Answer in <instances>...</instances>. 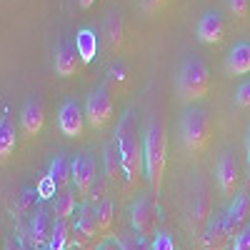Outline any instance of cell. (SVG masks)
Returning a JSON list of instances; mask_svg holds the SVG:
<instances>
[{"mask_svg":"<svg viewBox=\"0 0 250 250\" xmlns=\"http://www.w3.org/2000/svg\"><path fill=\"white\" fill-rule=\"evenodd\" d=\"M143 3H145V8H148V10H153V8H160L165 0H143Z\"/></svg>","mask_w":250,"mask_h":250,"instance_id":"38","label":"cell"},{"mask_svg":"<svg viewBox=\"0 0 250 250\" xmlns=\"http://www.w3.org/2000/svg\"><path fill=\"white\" fill-rule=\"evenodd\" d=\"M203 248L205 250H223L225 243L230 240L228 235V228H225V213H213L210 220L205 225V233H203Z\"/></svg>","mask_w":250,"mask_h":250,"instance_id":"14","label":"cell"},{"mask_svg":"<svg viewBox=\"0 0 250 250\" xmlns=\"http://www.w3.org/2000/svg\"><path fill=\"white\" fill-rule=\"evenodd\" d=\"M233 250H250V225H245L243 230H240V233L235 235Z\"/></svg>","mask_w":250,"mask_h":250,"instance_id":"32","label":"cell"},{"mask_svg":"<svg viewBox=\"0 0 250 250\" xmlns=\"http://www.w3.org/2000/svg\"><path fill=\"white\" fill-rule=\"evenodd\" d=\"M75 50L80 55V62L83 65H88V62H93L98 58V48H100V35L95 33V28H80L75 33Z\"/></svg>","mask_w":250,"mask_h":250,"instance_id":"15","label":"cell"},{"mask_svg":"<svg viewBox=\"0 0 250 250\" xmlns=\"http://www.w3.org/2000/svg\"><path fill=\"white\" fill-rule=\"evenodd\" d=\"M113 110H115V105H113V98H110V93H108L105 85L95 88L88 95V100H85V118H88V123L93 125L95 130L105 128V125L110 123Z\"/></svg>","mask_w":250,"mask_h":250,"instance_id":"6","label":"cell"},{"mask_svg":"<svg viewBox=\"0 0 250 250\" xmlns=\"http://www.w3.org/2000/svg\"><path fill=\"white\" fill-rule=\"evenodd\" d=\"M158 198L155 195H143L133 203L130 208V223H133V230L140 240H148L155 235V228H158Z\"/></svg>","mask_w":250,"mask_h":250,"instance_id":"5","label":"cell"},{"mask_svg":"<svg viewBox=\"0 0 250 250\" xmlns=\"http://www.w3.org/2000/svg\"><path fill=\"white\" fill-rule=\"evenodd\" d=\"M210 90V73H208L205 62L195 55L185 58L180 62V70H178V93L183 100L188 103H198L208 95Z\"/></svg>","mask_w":250,"mask_h":250,"instance_id":"3","label":"cell"},{"mask_svg":"<svg viewBox=\"0 0 250 250\" xmlns=\"http://www.w3.org/2000/svg\"><path fill=\"white\" fill-rule=\"evenodd\" d=\"M110 78H118V80H125V70H123V65H115V68H110V73H108Z\"/></svg>","mask_w":250,"mask_h":250,"instance_id":"37","label":"cell"},{"mask_svg":"<svg viewBox=\"0 0 250 250\" xmlns=\"http://www.w3.org/2000/svg\"><path fill=\"white\" fill-rule=\"evenodd\" d=\"M50 230H53V225H50V218L45 213V208H38V210L30 215V223H28V238H30V243L35 248L45 245L48 238H50Z\"/></svg>","mask_w":250,"mask_h":250,"instance_id":"17","label":"cell"},{"mask_svg":"<svg viewBox=\"0 0 250 250\" xmlns=\"http://www.w3.org/2000/svg\"><path fill=\"white\" fill-rule=\"evenodd\" d=\"M70 250H93L95 248V240H90V238H85V235H80V233H75V238H70Z\"/></svg>","mask_w":250,"mask_h":250,"instance_id":"31","label":"cell"},{"mask_svg":"<svg viewBox=\"0 0 250 250\" xmlns=\"http://www.w3.org/2000/svg\"><path fill=\"white\" fill-rule=\"evenodd\" d=\"M115 148L120 153V163H123V178L125 185L133 188L138 183V178L143 175L145 165H143V140H140V130H138V118L135 110L128 108L115 128Z\"/></svg>","mask_w":250,"mask_h":250,"instance_id":"1","label":"cell"},{"mask_svg":"<svg viewBox=\"0 0 250 250\" xmlns=\"http://www.w3.org/2000/svg\"><path fill=\"white\" fill-rule=\"evenodd\" d=\"M43 123H45L43 103H40L38 98H30L23 105V113H20V128H23V135L35 138L40 130H43Z\"/></svg>","mask_w":250,"mask_h":250,"instance_id":"13","label":"cell"},{"mask_svg":"<svg viewBox=\"0 0 250 250\" xmlns=\"http://www.w3.org/2000/svg\"><path fill=\"white\" fill-rule=\"evenodd\" d=\"M78 65H80V55H78L75 45L60 43L58 50H55V73L60 78H68V75H73L78 70Z\"/></svg>","mask_w":250,"mask_h":250,"instance_id":"18","label":"cell"},{"mask_svg":"<svg viewBox=\"0 0 250 250\" xmlns=\"http://www.w3.org/2000/svg\"><path fill=\"white\" fill-rule=\"evenodd\" d=\"M95 178H98V165H95V160H93L90 155H85V153H78V155L70 160V183L75 185V190H78L80 198L88 200Z\"/></svg>","mask_w":250,"mask_h":250,"instance_id":"7","label":"cell"},{"mask_svg":"<svg viewBox=\"0 0 250 250\" xmlns=\"http://www.w3.org/2000/svg\"><path fill=\"white\" fill-rule=\"evenodd\" d=\"M228 8H230L233 18L243 20L248 15V0H228Z\"/></svg>","mask_w":250,"mask_h":250,"instance_id":"33","label":"cell"},{"mask_svg":"<svg viewBox=\"0 0 250 250\" xmlns=\"http://www.w3.org/2000/svg\"><path fill=\"white\" fill-rule=\"evenodd\" d=\"M103 38H105V50L115 53L123 43V15L120 10H110L105 15V25H103Z\"/></svg>","mask_w":250,"mask_h":250,"instance_id":"19","label":"cell"},{"mask_svg":"<svg viewBox=\"0 0 250 250\" xmlns=\"http://www.w3.org/2000/svg\"><path fill=\"white\" fill-rule=\"evenodd\" d=\"M235 105L243 108V110H250V78L243 80L238 90H235Z\"/></svg>","mask_w":250,"mask_h":250,"instance_id":"29","label":"cell"},{"mask_svg":"<svg viewBox=\"0 0 250 250\" xmlns=\"http://www.w3.org/2000/svg\"><path fill=\"white\" fill-rule=\"evenodd\" d=\"M78 3H80V8H93L95 0H78Z\"/></svg>","mask_w":250,"mask_h":250,"instance_id":"39","label":"cell"},{"mask_svg":"<svg viewBox=\"0 0 250 250\" xmlns=\"http://www.w3.org/2000/svg\"><path fill=\"white\" fill-rule=\"evenodd\" d=\"M118 250H145V248H143V240L138 238V243H135V240H125Z\"/></svg>","mask_w":250,"mask_h":250,"instance_id":"34","label":"cell"},{"mask_svg":"<svg viewBox=\"0 0 250 250\" xmlns=\"http://www.w3.org/2000/svg\"><path fill=\"white\" fill-rule=\"evenodd\" d=\"M103 160H105V178L110 185H118L123 178V163H120V153L115 148V140L105 143V150H103Z\"/></svg>","mask_w":250,"mask_h":250,"instance_id":"21","label":"cell"},{"mask_svg":"<svg viewBox=\"0 0 250 250\" xmlns=\"http://www.w3.org/2000/svg\"><path fill=\"white\" fill-rule=\"evenodd\" d=\"M38 188H23V190H20V195H18V200H15V215L18 218H25V215H33L35 210H38Z\"/></svg>","mask_w":250,"mask_h":250,"instance_id":"25","label":"cell"},{"mask_svg":"<svg viewBox=\"0 0 250 250\" xmlns=\"http://www.w3.org/2000/svg\"><path fill=\"white\" fill-rule=\"evenodd\" d=\"M68 243H70V223L55 218L50 238L45 243V250H68Z\"/></svg>","mask_w":250,"mask_h":250,"instance_id":"24","label":"cell"},{"mask_svg":"<svg viewBox=\"0 0 250 250\" xmlns=\"http://www.w3.org/2000/svg\"><path fill=\"white\" fill-rule=\"evenodd\" d=\"M195 38L205 45H215L225 38V20L218 10H205L198 20V28H195Z\"/></svg>","mask_w":250,"mask_h":250,"instance_id":"10","label":"cell"},{"mask_svg":"<svg viewBox=\"0 0 250 250\" xmlns=\"http://www.w3.org/2000/svg\"><path fill=\"white\" fill-rule=\"evenodd\" d=\"M225 70L230 75H248L250 73V43L240 40L225 55Z\"/></svg>","mask_w":250,"mask_h":250,"instance_id":"16","label":"cell"},{"mask_svg":"<svg viewBox=\"0 0 250 250\" xmlns=\"http://www.w3.org/2000/svg\"><path fill=\"white\" fill-rule=\"evenodd\" d=\"M245 163H248V185H250V128L245 133Z\"/></svg>","mask_w":250,"mask_h":250,"instance_id":"35","label":"cell"},{"mask_svg":"<svg viewBox=\"0 0 250 250\" xmlns=\"http://www.w3.org/2000/svg\"><path fill=\"white\" fill-rule=\"evenodd\" d=\"M58 125L65 138H80L83 135V128H85V113L80 110V105L75 100H65L60 105V113H58Z\"/></svg>","mask_w":250,"mask_h":250,"instance_id":"11","label":"cell"},{"mask_svg":"<svg viewBox=\"0 0 250 250\" xmlns=\"http://www.w3.org/2000/svg\"><path fill=\"white\" fill-rule=\"evenodd\" d=\"M48 178L55 183V188H60V190H65L68 183H70V160L65 155H55L48 165Z\"/></svg>","mask_w":250,"mask_h":250,"instance_id":"23","label":"cell"},{"mask_svg":"<svg viewBox=\"0 0 250 250\" xmlns=\"http://www.w3.org/2000/svg\"><path fill=\"white\" fill-rule=\"evenodd\" d=\"M165 163H168V135H165L163 118L155 115L150 118L145 135H143V165H145V175H148L150 190L155 198H160Z\"/></svg>","mask_w":250,"mask_h":250,"instance_id":"2","label":"cell"},{"mask_svg":"<svg viewBox=\"0 0 250 250\" xmlns=\"http://www.w3.org/2000/svg\"><path fill=\"white\" fill-rule=\"evenodd\" d=\"M213 215V200H210V193H208V188L200 183L198 185V193L193 198V208H190V230L193 235L203 238L205 233V225Z\"/></svg>","mask_w":250,"mask_h":250,"instance_id":"9","label":"cell"},{"mask_svg":"<svg viewBox=\"0 0 250 250\" xmlns=\"http://www.w3.org/2000/svg\"><path fill=\"white\" fill-rule=\"evenodd\" d=\"M75 230L80 235H85L90 240H95V235L100 233V225H98V213L93 210L90 205H83L78 210V218H75Z\"/></svg>","mask_w":250,"mask_h":250,"instance_id":"22","label":"cell"},{"mask_svg":"<svg viewBox=\"0 0 250 250\" xmlns=\"http://www.w3.org/2000/svg\"><path fill=\"white\" fill-rule=\"evenodd\" d=\"M5 250H25V245L20 243L18 238H10V240H8V245H5Z\"/></svg>","mask_w":250,"mask_h":250,"instance_id":"36","label":"cell"},{"mask_svg":"<svg viewBox=\"0 0 250 250\" xmlns=\"http://www.w3.org/2000/svg\"><path fill=\"white\" fill-rule=\"evenodd\" d=\"M150 250H175L173 235L170 233H155V238L150 243Z\"/></svg>","mask_w":250,"mask_h":250,"instance_id":"30","label":"cell"},{"mask_svg":"<svg viewBox=\"0 0 250 250\" xmlns=\"http://www.w3.org/2000/svg\"><path fill=\"white\" fill-rule=\"evenodd\" d=\"M108 178L105 175H98L95 178V183H93V188H90V195H88V203H95V205H100L103 200H105V195H108Z\"/></svg>","mask_w":250,"mask_h":250,"instance_id":"28","label":"cell"},{"mask_svg":"<svg viewBox=\"0 0 250 250\" xmlns=\"http://www.w3.org/2000/svg\"><path fill=\"white\" fill-rule=\"evenodd\" d=\"M53 205H55V218L58 220H68L75 213V195L68 190V188H65V190H58Z\"/></svg>","mask_w":250,"mask_h":250,"instance_id":"26","label":"cell"},{"mask_svg":"<svg viewBox=\"0 0 250 250\" xmlns=\"http://www.w3.org/2000/svg\"><path fill=\"white\" fill-rule=\"evenodd\" d=\"M95 213H98V225H100V233H110L113 220H115V205H113L110 200H103V203L95 208Z\"/></svg>","mask_w":250,"mask_h":250,"instance_id":"27","label":"cell"},{"mask_svg":"<svg viewBox=\"0 0 250 250\" xmlns=\"http://www.w3.org/2000/svg\"><path fill=\"white\" fill-rule=\"evenodd\" d=\"M218 185H220V193L223 195H235L238 185H240V168H238V158L233 150H225L218 160Z\"/></svg>","mask_w":250,"mask_h":250,"instance_id":"8","label":"cell"},{"mask_svg":"<svg viewBox=\"0 0 250 250\" xmlns=\"http://www.w3.org/2000/svg\"><path fill=\"white\" fill-rule=\"evenodd\" d=\"M248 213H250V198H248V193L235 195V200L228 205V210H225V228H228V235H230V238H235L248 225Z\"/></svg>","mask_w":250,"mask_h":250,"instance_id":"12","label":"cell"},{"mask_svg":"<svg viewBox=\"0 0 250 250\" xmlns=\"http://www.w3.org/2000/svg\"><path fill=\"white\" fill-rule=\"evenodd\" d=\"M210 135H213V120L208 115L205 108H188L180 118V138L183 145L190 153H203L210 145Z\"/></svg>","mask_w":250,"mask_h":250,"instance_id":"4","label":"cell"},{"mask_svg":"<svg viewBox=\"0 0 250 250\" xmlns=\"http://www.w3.org/2000/svg\"><path fill=\"white\" fill-rule=\"evenodd\" d=\"M15 145H18V138H15V125L10 120L8 113L0 115V163H5L13 150H15Z\"/></svg>","mask_w":250,"mask_h":250,"instance_id":"20","label":"cell"}]
</instances>
